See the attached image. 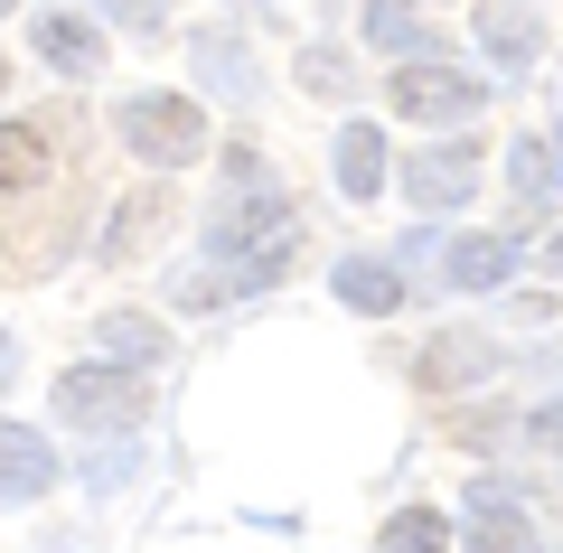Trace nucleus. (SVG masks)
I'll return each mask as SVG.
<instances>
[{
	"mask_svg": "<svg viewBox=\"0 0 563 553\" xmlns=\"http://www.w3.org/2000/svg\"><path fill=\"white\" fill-rule=\"evenodd\" d=\"M0 366H10V338H0Z\"/></svg>",
	"mask_w": 563,
	"mask_h": 553,
	"instance_id": "23",
	"label": "nucleus"
},
{
	"mask_svg": "<svg viewBox=\"0 0 563 553\" xmlns=\"http://www.w3.org/2000/svg\"><path fill=\"white\" fill-rule=\"evenodd\" d=\"M122 141H132L141 169H188V159H207V113L188 95H132L122 103Z\"/></svg>",
	"mask_w": 563,
	"mask_h": 553,
	"instance_id": "2",
	"label": "nucleus"
},
{
	"mask_svg": "<svg viewBox=\"0 0 563 553\" xmlns=\"http://www.w3.org/2000/svg\"><path fill=\"white\" fill-rule=\"evenodd\" d=\"M291 225H301V207L282 198V188H273L263 169H244V178H235V198L217 207V263L263 254V244H273V235H291Z\"/></svg>",
	"mask_w": 563,
	"mask_h": 553,
	"instance_id": "3",
	"label": "nucleus"
},
{
	"mask_svg": "<svg viewBox=\"0 0 563 553\" xmlns=\"http://www.w3.org/2000/svg\"><path fill=\"white\" fill-rule=\"evenodd\" d=\"M10 10H20V0H0V20H10Z\"/></svg>",
	"mask_w": 563,
	"mask_h": 553,
	"instance_id": "22",
	"label": "nucleus"
},
{
	"mask_svg": "<svg viewBox=\"0 0 563 553\" xmlns=\"http://www.w3.org/2000/svg\"><path fill=\"white\" fill-rule=\"evenodd\" d=\"M451 534H470V553H536V516H526V497L507 478H479L470 488V526H451Z\"/></svg>",
	"mask_w": 563,
	"mask_h": 553,
	"instance_id": "5",
	"label": "nucleus"
},
{
	"mask_svg": "<svg viewBox=\"0 0 563 553\" xmlns=\"http://www.w3.org/2000/svg\"><path fill=\"white\" fill-rule=\"evenodd\" d=\"M329 151H339L329 169H339V188H347V198H376V188H385V132H376V122H347V132L329 141Z\"/></svg>",
	"mask_w": 563,
	"mask_h": 553,
	"instance_id": "10",
	"label": "nucleus"
},
{
	"mask_svg": "<svg viewBox=\"0 0 563 553\" xmlns=\"http://www.w3.org/2000/svg\"><path fill=\"white\" fill-rule=\"evenodd\" d=\"M376 553H451V516H442V507H404V516H385Z\"/></svg>",
	"mask_w": 563,
	"mask_h": 553,
	"instance_id": "18",
	"label": "nucleus"
},
{
	"mask_svg": "<svg viewBox=\"0 0 563 553\" xmlns=\"http://www.w3.org/2000/svg\"><path fill=\"white\" fill-rule=\"evenodd\" d=\"M404 188H413L422 207H461L470 198V151L461 141H451V151H422L413 169H404Z\"/></svg>",
	"mask_w": 563,
	"mask_h": 553,
	"instance_id": "14",
	"label": "nucleus"
},
{
	"mask_svg": "<svg viewBox=\"0 0 563 553\" xmlns=\"http://www.w3.org/2000/svg\"><path fill=\"white\" fill-rule=\"evenodd\" d=\"M57 422H76V432H141L151 422V366H76V376H57Z\"/></svg>",
	"mask_w": 563,
	"mask_h": 553,
	"instance_id": "1",
	"label": "nucleus"
},
{
	"mask_svg": "<svg viewBox=\"0 0 563 553\" xmlns=\"http://www.w3.org/2000/svg\"><path fill=\"white\" fill-rule=\"evenodd\" d=\"M488 366H498V347H488V338H470V329H451V338H432V347H422L413 376L432 385V395H461V385H479Z\"/></svg>",
	"mask_w": 563,
	"mask_h": 553,
	"instance_id": "7",
	"label": "nucleus"
},
{
	"mask_svg": "<svg viewBox=\"0 0 563 553\" xmlns=\"http://www.w3.org/2000/svg\"><path fill=\"white\" fill-rule=\"evenodd\" d=\"M38 57L66 66V76H103V29L76 20V10H47L38 20Z\"/></svg>",
	"mask_w": 563,
	"mask_h": 553,
	"instance_id": "8",
	"label": "nucleus"
},
{
	"mask_svg": "<svg viewBox=\"0 0 563 553\" xmlns=\"http://www.w3.org/2000/svg\"><path fill=\"white\" fill-rule=\"evenodd\" d=\"M507 169H517V188L554 198V141H517V151H507Z\"/></svg>",
	"mask_w": 563,
	"mask_h": 553,
	"instance_id": "19",
	"label": "nucleus"
},
{
	"mask_svg": "<svg viewBox=\"0 0 563 553\" xmlns=\"http://www.w3.org/2000/svg\"><path fill=\"white\" fill-rule=\"evenodd\" d=\"M57 488V451H47L38 432H20V422H0V497L10 507H29V497Z\"/></svg>",
	"mask_w": 563,
	"mask_h": 553,
	"instance_id": "6",
	"label": "nucleus"
},
{
	"mask_svg": "<svg viewBox=\"0 0 563 553\" xmlns=\"http://www.w3.org/2000/svg\"><path fill=\"white\" fill-rule=\"evenodd\" d=\"M385 103H395L404 122H470L488 103V76H451L442 57H413L395 85H385Z\"/></svg>",
	"mask_w": 563,
	"mask_h": 553,
	"instance_id": "4",
	"label": "nucleus"
},
{
	"mask_svg": "<svg viewBox=\"0 0 563 553\" xmlns=\"http://www.w3.org/2000/svg\"><path fill=\"white\" fill-rule=\"evenodd\" d=\"M442 273H451V291H498V281L517 273V235H470V244H451Z\"/></svg>",
	"mask_w": 563,
	"mask_h": 553,
	"instance_id": "9",
	"label": "nucleus"
},
{
	"mask_svg": "<svg viewBox=\"0 0 563 553\" xmlns=\"http://www.w3.org/2000/svg\"><path fill=\"white\" fill-rule=\"evenodd\" d=\"M47 122H0V198H20L29 178H47Z\"/></svg>",
	"mask_w": 563,
	"mask_h": 553,
	"instance_id": "13",
	"label": "nucleus"
},
{
	"mask_svg": "<svg viewBox=\"0 0 563 553\" xmlns=\"http://www.w3.org/2000/svg\"><path fill=\"white\" fill-rule=\"evenodd\" d=\"M95 338H103V356H122V366H161V356H169V329H161V319H141V310H103Z\"/></svg>",
	"mask_w": 563,
	"mask_h": 553,
	"instance_id": "12",
	"label": "nucleus"
},
{
	"mask_svg": "<svg viewBox=\"0 0 563 553\" xmlns=\"http://www.w3.org/2000/svg\"><path fill=\"white\" fill-rule=\"evenodd\" d=\"M366 38L395 47V57H442V29L413 20V10H395V0H366Z\"/></svg>",
	"mask_w": 563,
	"mask_h": 553,
	"instance_id": "16",
	"label": "nucleus"
},
{
	"mask_svg": "<svg viewBox=\"0 0 563 553\" xmlns=\"http://www.w3.org/2000/svg\"><path fill=\"white\" fill-rule=\"evenodd\" d=\"M103 10H113L122 29H141V38H151V29H169V0H103Z\"/></svg>",
	"mask_w": 563,
	"mask_h": 553,
	"instance_id": "21",
	"label": "nucleus"
},
{
	"mask_svg": "<svg viewBox=\"0 0 563 553\" xmlns=\"http://www.w3.org/2000/svg\"><path fill=\"white\" fill-rule=\"evenodd\" d=\"M479 47L498 66H536L544 57V20H526V10H479Z\"/></svg>",
	"mask_w": 563,
	"mask_h": 553,
	"instance_id": "17",
	"label": "nucleus"
},
{
	"mask_svg": "<svg viewBox=\"0 0 563 553\" xmlns=\"http://www.w3.org/2000/svg\"><path fill=\"white\" fill-rule=\"evenodd\" d=\"M339 300H347V310H366V319H385V310H404V273H395V263H339Z\"/></svg>",
	"mask_w": 563,
	"mask_h": 553,
	"instance_id": "15",
	"label": "nucleus"
},
{
	"mask_svg": "<svg viewBox=\"0 0 563 553\" xmlns=\"http://www.w3.org/2000/svg\"><path fill=\"white\" fill-rule=\"evenodd\" d=\"M301 85H310V95H329V103H339V95H347L357 76H347V57H339V47H310V57H301Z\"/></svg>",
	"mask_w": 563,
	"mask_h": 553,
	"instance_id": "20",
	"label": "nucleus"
},
{
	"mask_svg": "<svg viewBox=\"0 0 563 553\" xmlns=\"http://www.w3.org/2000/svg\"><path fill=\"white\" fill-rule=\"evenodd\" d=\"M169 225H179V198H169V188H141V198H122V217H113V263H132L141 244H161Z\"/></svg>",
	"mask_w": 563,
	"mask_h": 553,
	"instance_id": "11",
	"label": "nucleus"
}]
</instances>
